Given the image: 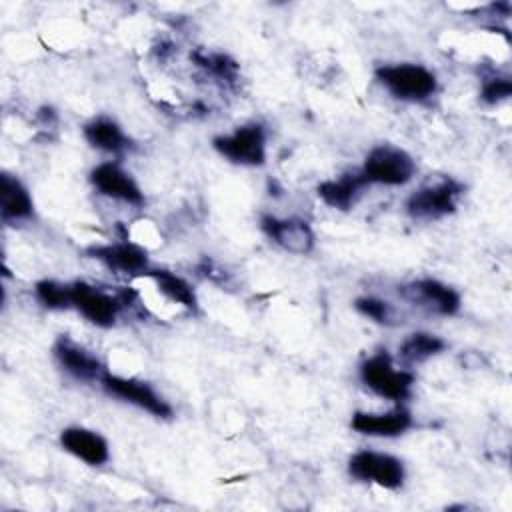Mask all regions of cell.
Listing matches in <instances>:
<instances>
[{"instance_id": "8fae6325", "label": "cell", "mask_w": 512, "mask_h": 512, "mask_svg": "<svg viewBox=\"0 0 512 512\" xmlns=\"http://www.w3.org/2000/svg\"><path fill=\"white\" fill-rule=\"evenodd\" d=\"M90 182L102 196H108L132 206L144 204V192L140 190L136 180L130 176V172H126L116 162L98 164L90 172Z\"/></svg>"}, {"instance_id": "603a6c76", "label": "cell", "mask_w": 512, "mask_h": 512, "mask_svg": "<svg viewBox=\"0 0 512 512\" xmlns=\"http://www.w3.org/2000/svg\"><path fill=\"white\" fill-rule=\"evenodd\" d=\"M194 60L198 66L206 68L212 76L222 78L226 82H234V78L238 74L236 62L224 54H194Z\"/></svg>"}, {"instance_id": "7c38bea8", "label": "cell", "mask_w": 512, "mask_h": 512, "mask_svg": "<svg viewBox=\"0 0 512 512\" xmlns=\"http://www.w3.org/2000/svg\"><path fill=\"white\" fill-rule=\"evenodd\" d=\"M86 254L110 270L122 272V274H148L150 270V258L148 252L134 244V242H114V244H98L86 248Z\"/></svg>"}, {"instance_id": "5bb4252c", "label": "cell", "mask_w": 512, "mask_h": 512, "mask_svg": "<svg viewBox=\"0 0 512 512\" xmlns=\"http://www.w3.org/2000/svg\"><path fill=\"white\" fill-rule=\"evenodd\" d=\"M60 446L88 466H102L110 458L108 442L104 440V436L82 426L64 428L60 432Z\"/></svg>"}, {"instance_id": "52a82bcc", "label": "cell", "mask_w": 512, "mask_h": 512, "mask_svg": "<svg viewBox=\"0 0 512 512\" xmlns=\"http://www.w3.org/2000/svg\"><path fill=\"white\" fill-rule=\"evenodd\" d=\"M100 386L104 388L106 394L120 398L124 402H130L146 412H150L156 418H170L172 416V406L148 384L136 378H124L116 376L112 372H104L100 378Z\"/></svg>"}, {"instance_id": "9a60e30c", "label": "cell", "mask_w": 512, "mask_h": 512, "mask_svg": "<svg viewBox=\"0 0 512 512\" xmlns=\"http://www.w3.org/2000/svg\"><path fill=\"white\" fill-rule=\"evenodd\" d=\"M350 426L364 436H382L394 438L404 434L412 426V414L398 406L386 414H372V412H354Z\"/></svg>"}, {"instance_id": "7a4b0ae2", "label": "cell", "mask_w": 512, "mask_h": 512, "mask_svg": "<svg viewBox=\"0 0 512 512\" xmlns=\"http://www.w3.org/2000/svg\"><path fill=\"white\" fill-rule=\"evenodd\" d=\"M360 378L374 394L398 404L410 398L414 386V374L408 370H398L388 350H378L376 354L368 356L360 364Z\"/></svg>"}, {"instance_id": "4fadbf2b", "label": "cell", "mask_w": 512, "mask_h": 512, "mask_svg": "<svg viewBox=\"0 0 512 512\" xmlns=\"http://www.w3.org/2000/svg\"><path fill=\"white\" fill-rule=\"evenodd\" d=\"M54 358L64 368L72 378L82 380V382H100L102 374L106 372L104 364L88 352L84 346L76 344L68 336H60L54 342Z\"/></svg>"}, {"instance_id": "3957f363", "label": "cell", "mask_w": 512, "mask_h": 512, "mask_svg": "<svg viewBox=\"0 0 512 512\" xmlns=\"http://www.w3.org/2000/svg\"><path fill=\"white\" fill-rule=\"evenodd\" d=\"M416 172L414 158L392 144L374 146L362 164L360 174L366 184H384V186H402Z\"/></svg>"}, {"instance_id": "44dd1931", "label": "cell", "mask_w": 512, "mask_h": 512, "mask_svg": "<svg viewBox=\"0 0 512 512\" xmlns=\"http://www.w3.org/2000/svg\"><path fill=\"white\" fill-rule=\"evenodd\" d=\"M34 294L44 308H50V310L72 308L70 284H60L56 280H40L34 286Z\"/></svg>"}, {"instance_id": "e0dca14e", "label": "cell", "mask_w": 512, "mask_h": 512, "mask_svg": "<svg viewBox=\"0 0 512 512\" xmlns=\"http://www.w3.org/2000/svg\"><path fill=\"white\" fill-rule=\"evenodd\" d=\"M368 186L360 172L342 174L336 180H324L318 184L316 192L324 204L336 210H350L360 196V190Z\"/></svg>"}, {"instance_id": "6da1fadb", "label": "cell", "mask_w": 512, "mask_h": 512, "mask_svg": "<svg viewBox=\"0 0 512 512\" xmlns=\"http://www.w3.org/2000/svg\"><path fill=\"white\" fill-rule=\"evenodd\" d=\"M374 76L394 98L408 102H422L430 98L438 88L434 72H430L422 64L412 62L378 66L374 70Z\"/></svg>"}, {"instance_id": "30bf717a", "label": "cell", "mask_w": 512, "mask_h": 512, "mask_svg": "<svg viewBox=\"0 0 512 512\" xmlns=\"http://www.w3.org/2000/svg\"><path fill=\"white\" fill-rule=\"evenodd\" d=\"M260 228L270 240H274L280 248H284L290 254H310L316 242L310 224L302 218L262 216Z\"/></svg>"}, {"instance_id": "ac0fdd59", "label": "cell", "mask_w": 512, "mask_h": 512, "mask_svg": "<svg viewBox=\"0 0 512 512\" xmlns=\"http://www.w3.org/2000/svg\"><path fill=\"white\" fill-rule=\"evenodd\" d=\"M82 132H84L86 142L92 148L108 152V154H122L132 146L130 138L124 134L120 124L106 116H98V118L90 120Z\"/></svg>"}, {"instance_id": "2e32d148", "label": "cell", "mask_w": 512, "mask_h": 512, "mask_svg": "<svg viewBox=\"0 0 512 512\" xmlns=\"http://www.w3.org/2000/svg\"><path fill=\"white\" fill-rule=\"evenodd\" d=\"M0 214L6 222L30 220L34 216V202L26 186L12 174H0Z\"/></svg>"}, {"instance_id": "7402d4cb", "label": "cell", "mask_w": 512, "mask_h": 512, "mask_svg": "<svg viewBox=\"0 0 512 512\" xmlns=\"http://www.w3.org/2000/svg\"><path fill=\"white\" fill-rule=\"evenodd\" d=\"M354 308L362 316H366V318H370L378 324H386V326L396 324V310L386 300H380V298H374V296H362L354 302Z\"/></svg>"}, {"instance_id": "ba28073f", "label": "cell", "mask_w": 512, "mask_h": 512, "mask_svg": "<svg viewBox=\"0 0 512 512\" xmlns=\"http://www.w3.org/2000/svg\"><path fill=\"white\" fill-rule=\"evenodd\" d=\"M462 186L454 180H442L438 184L422 186L406 200V212L418 220H436L456 210V198Z\"/></svg>"}, {"instance_id": "d6986e66", "label": "cell", "mask_w": 512, "mask_h": 512, "mask_svg": "<svg viewBox=\"0 0 512 512\" xmlns=\"http://www.w3.org/2000/svg\"><path fill=\"white\" fill-rule=\"evenodd\" d=\"M148 276L154 280L156 288L172 302L184 306L190 312L198 310V298L196 292L192 288L190 282H186L182 276L164 270V268H156V270H148Z\"/></svg>"}, {"instance_id": "ffe728a7", "label": "cell", "mask_w": 512, "mask_h": 512, "mask_svg": "<svg viewBox=\"0 0 512 512\" xmlns=\"http://www.w3.org/2000/svg\"><path fill=\"white\" fill-rule=\"evenodd\" d=\"M446 348V342L430 332H414L404 338L398 348V356L406 364H420L432 356H438Z\"/></svg>"}, {"instance_id": "8992f818", "label": "cell", "mask_w": 512, "mask_h": 512, "mask_svg": "<svg viewBox=\"0 0 512 512\" xmlns=\"http://www.w3.org/2000/svg\"><path fill=\"white\" fill-rule=\"evenodd\" d=\"M70 290H72V306L88 322L100 328H110L116 324V318L124 308L120 292L112 294L82 280L70 284Z\"/></svg>"}, {"instance_id": "cb8c5ba5", "label": "cell", "mask_w": 512, "mask_h": 512, "mask_svg": "<svg viewBox=\"0 0 512 512\" xmlns=\"http://www.w3.org/2000/svg\"><path fill=\"white\" fill-rule=\"evenodd\" d=\"M512 94V82L506 76H498V78H490L482 84L480 90V100L486 104H498L502 100H506Z\"/></svg>"}, {"instance_id": "5b68a950", "label": "cell", "mask_w": 512, "mask_h": 512, "mask_svg": "<svg viewBox=\"0 0 512 512\" xmlns=\"http://www.w3.org/2000/svg\"><path fill=\"white\" fill-rule=\"evenodd\" d=\"M348 474L360 482H372L386 490H398L404 484V464L400 458L374 452L360 450L348 460Z\"/></svg>"}, {"instance_id": "277c9868", "label": "cell", "mask_w": 512, "mask_h": 512, "mask_svg": "<svg viewBox=\"0 0 512 512\" xmlns=\"http://www.w3.org/2000/svg\"><path fill=\"white\" fill-rule=\"evenodd\" d=\"M216 152L240 166H262L266 162V132L262 124L238 126L232 134L212 140Z\"/></svg>"}, {"instance_id": "9c48e42d", "label": "cell", "mask_w": 512, "mask_h": 512, "mask_svg": "<svg viewBox=\"0 0 512 512\" xmlns=\"http://www.w3.org/2000/svg\"><path fill=\"white\" fill-rule=\"evenodd\" d=\"M400 294L414 306H422L440 316H452L460 310V294L432 278L414 280L400 288Z\"/></svg>"}]
</instances>
